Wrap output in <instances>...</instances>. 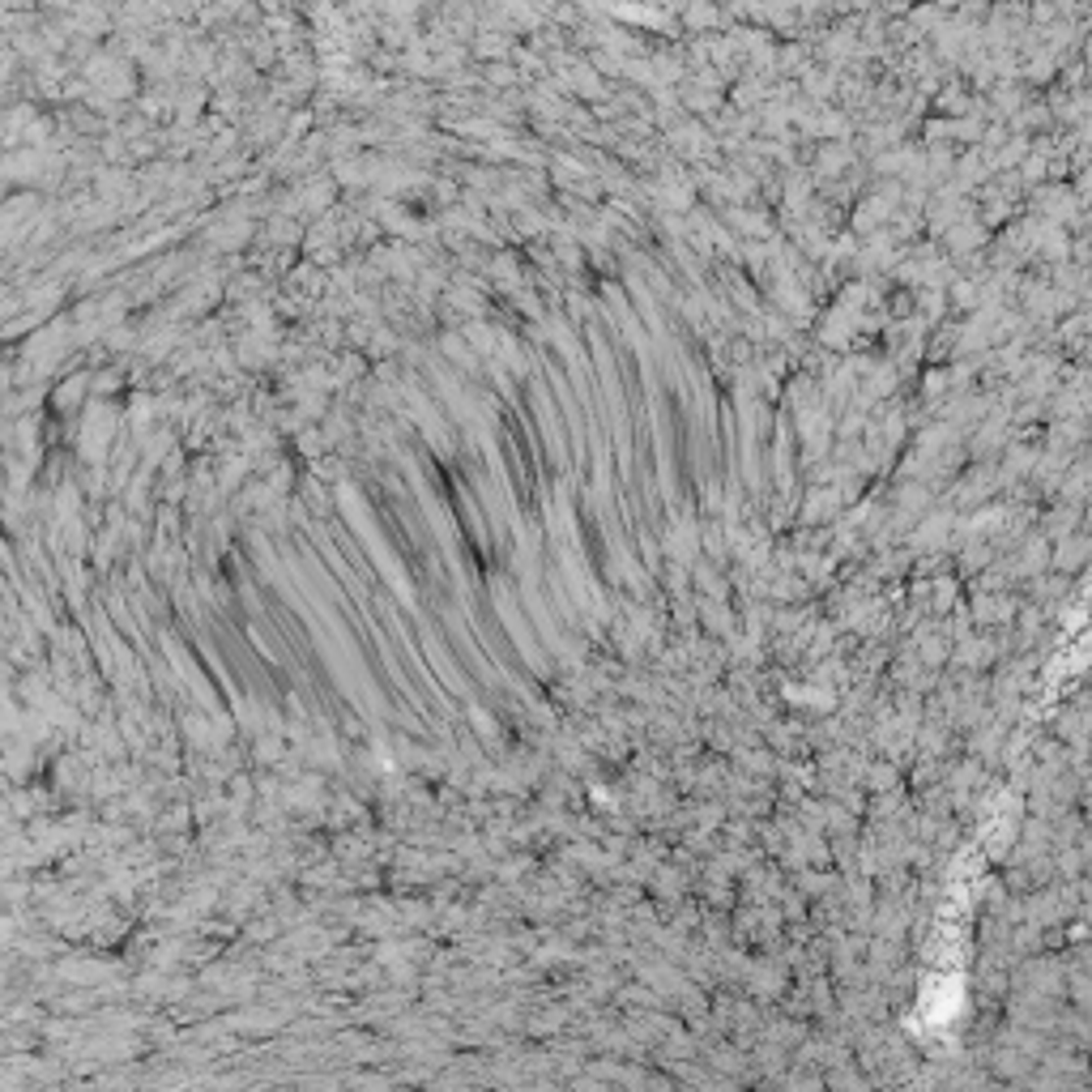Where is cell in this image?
Here are the masks:
<instances>
[{"label": "cell", "mask_w": 1092, "mask_h": 1092, "mask_svg": "<svg viewBox=\"0 0 1092 1092\" xmlns=\"http://www.w3.org/2000/svg\"><path fill=\"white\" fill-rule=\"evenodd\" d=\"M1037 210L1046 214L1050 223L1067 226V223H1075V218H1079V197H1075V188L1059 184V188H1046V192H1037Z\"/></svg>", "instance_id": "cell-1"}, {"label": "cell", "mask_w": 1092, "mask_h": 1092, "mask_svg": "<svg viewBox=\"0 0 1092 1092\" xmlns=\"http://www.w3.org/2000/svg\"><path fill=\"white\" fill-rule=\"evenodd\" d=\"M1088 495H1092V461H1075V466L1067 470L1063 487H1059V500H1063V504L1084 508V504H1088Z\"/></svg>", "instance_id": "cell-2"}, {"label": "cell", "mask_w": 1092, "mask_h": 1092, "mask_svg": "<svg viewBox=\"0 0 1092 1092\" xmlns=\"http://www.w3.org/2000/svg\"><path fill=\"white\" fill-rule=\"evenodd\" d=\"M1079 525H1084V508L1075 504H1059L1054 513L1046 517V538H1071V533H1079Z\"/></svg>", "instance_id": "cell-3"}, {"label": "cell", "mask_w": 1092, "mask_h": 1092, "mask_svg": "<svg viewBox=\"0 0 1092 1092\" xmlns=\"http://www.w3.org/2000/svg\"><path fill=\"white\" fill-rule=\"evenodd\" d=\"M1092 555V533H1071V538L1059 542V555H1054V564L1063 568V572H1075L1079 564H1084Z\"/></svg>", "instance_id": "cell-4"}, {"label": "cell", "mask_w": 1092, "mask_h": 1092, "mask_svg": "<svg viewBox=\"0 0 1092 1092\" xmlns=\"http://www.w3.org/2000/svg\"><path fill=\"white\" fill-rule=\"evenodd\" d=\"M1084 525H1088V533H1092V495H1088V504H1084Z\"/></svg>", "instance_id": "cell-5"}]
</instances>
